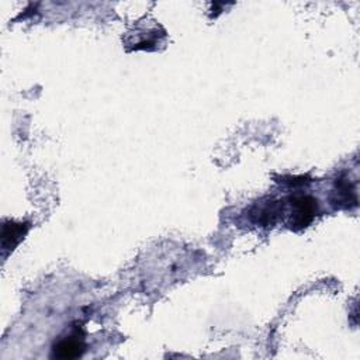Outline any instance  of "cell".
<instances>
[{"mask_svg":"<svg viewBox=\"0 0 360 360\" xmlns=\"http://www.w3.org/2000/svg\"><path fill=\"white\" fill-rule=\"evenodd\" d=\"M291 213L289 226L294 231L307 228L318 214V200L311 196H297L290 199Z\"/></svg>","mask_w":360,"mask_h":360,"instance_id":"6da1fadb","label":"cell"},{"mask_svg":"<svg viewBox=\"0 0 360 360\" xmlns=\"http://www.w3.org/2000/svg\"><path fill=\"white\" fill-rule=\"evenodd\" d=\"M335 199L334 203L342 208H352L357 206V195L353 183L349 178L342 176L335 182Z\"/></svg>","mask_w":360,"mask_h":360,"instance_id":"7a4b0ae2","label":"cell"},{"mask_svg":"<svg viewBox=\"0 0 360 360\" xmlns=\"http://www.w3.org/2000/svg\"><path fill=\"white\" fill-rule=\"evenodd\" d=\"M30 226L23 223H14V221H8L3 224L2 230V248L3 251H13V249L21 242L24 235L29 231Z\"/></svg>","mask_w":360,"mask_h":360,"instance_id":"3957f363","label":"cell"},{"mask_svg":"<svg viewBox=\"0 0 360 360\" xmlns=\"http://www.w3.org/2000/svg\"><path fill=\"white\" fill-rule=\"evenodd\" d=\"M83 350H85V344H83L82 338L69 337L67 339L60 341L57 345L53 346V356L58 359H75L82 356Z\"/></svg>","mask_w":360,"mask_h":360,"instance_id":"277c9868","label":"cell"},{"mask_svg":"<svg viewBox=\"0 0 360 360\" xmlns=\"http://www.w3.org/2000/svg\"><path fill=\"white\" fill-rule=\"evenodd\" d=\"M280 214V202H272L256 213V223L265 227L273 226Z\"/></svg>","mask_w":360,"mask_h":360,"instance_id":"5b68a950","label":"cell"}]
</instances>
